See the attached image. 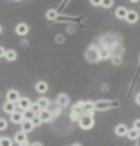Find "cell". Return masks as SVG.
Returning a JSON list of instances; mask_svg holds the SVG:
<instances>
[{
    "label": "cell",
    "instance_id": "obj_1",
    "mask_svg": "<svg viewBox=\"0 0 140 146\" xmlns=\"http://www.w3.org/2000/svg\"><path fill=\"white\" fill-rule=\"evenodd\" d=\"M78 123H79V127L82 128L84 130H88V129H92L93 125H94V117H90V116H87V115H83L80 116V118L78 119Z\"/></svg>",
    "mask_w": 140,
    "mask_h": 146
},
{
    "label": "cell",
    "instance_id": "obj_2",
    "mask_svg": "<svg viewBox=\"0 0 140 146\" xmlns=\"http://www.w3.org/2000/svg\"><path fill=\"white\" fill-rule=\"evenodd\" d=\"M113 107V104H112V101H106V100H104V101H96L94 102V108L95 110H102V111H105V110H108Z\"/></svg>",
    "mask_w": 140,
    "mask_h": 146
},
{
    "label": "cell",
    "instance_id": "obj_3",
    "mask_svg": "<svg viewBox=\"0 0 140 146\" xmlns=\"http://www.w3.org/2000/svg\"><path fill=\"white\" fill-rule=\"evenodd\" d=\"M38 116L40 117L42 122H49L52 118V113L49 111L48 108H44V110H40V112L38 113Z\"/></svg>",
    "mask_w": 140,
    "mask_h": 146
},
{
    "label": "cell",
    "instance_id": "obj_4",
    "mask_svg": "<svg viewBox=\"0 0 140 146\" xmlns=\"http://www.w3.org/2000/svg\"><path fill=\"white\" fill-rule=\"evenodd\" d=\"M20 93L17 90H9L7 94H6V99L7 101H11V102H17L20 99Z\"/></svg>",
    "mask_w": 140,
    "mask_h": 146
},
{
    "label": "cell",
    "instance_id": "obj_5",
    "mask_svg": "<svg viewBox=\"0 0 140 146\" xmlns=\"http://www.w3.org/2000/svg\"><path fill=\"white\" fill-rule=\"evenodd\" d=\"M23 113L22 112H17V111H13L11 113V121L15 123V124H21L23 122Z\"/></svg>",
    "mask_w": 140,
    "mask_h": 146
},
{
    "label": "cell",
    "instance_id": "obj_6",
    "mask_svg": "<svg viewBox=\"0 0 140 146\" xmlns=\"http://www.w3.org/2000/svg\"><path fill=\"white\" fill-rule=\"evenodd\" d=\"M56 102L60 105V106L66 107L67 105H68V102H70L68 95H66V94H60V95L57 96V99H56Z\"/></svg>",
    "mask_w": 140,
    "mask_h": 146
},
{
    "label": "cell",
    "instance_id": "obj_7",
    "mask_svg": "<svg viewBox=\"0 0 140 146\" xmlns=\"http://www.w3.org/2000/svg\"><path fill=\"white\" fill-rule=\"evenodd\" d=\"M21 124H22V131H25V133H29L34 128L32 121H29V119H23V122H22Z\"/></svg>",
    "mask_w": 140,
    "mask_h": 146
},
{
    "label": "cell",
    "instance_id": "obj_8",
    "mask_svg": "<svg viewBox=\"0 0 140 146\" xmlns=\"http://www.w3.org/2000/svg\"><path fill=\"white\" fill-rule=\"evenodd\" d=\"M17 102H19V107H20L21 110H23V111H25V110H27V108H29L31 104H32L28 98H20Z\"/></svg>",
    "mask_w": 140,
    "mask_h": 146
},
{
    "label": "cell",
    "instance_id": "obj_9",
    "mask_svg": "<svg viewBox=\"0 0 140 146\" xmlns=\"http://www.w3.org/2000/svg\"><path fill=\"white\" fill-rule=\"evenodd\" d=\"M28 31H29V28L26 23H19L16 27V33L19 35H26L28 33Z\"/></svg>",
    "mask_w": 140,
    "mask_h": 146
},
{
    "label": "cell",
    "instance_id": "obj_10",
    "mask_svg": "<svg viewBox=\"0 0 140 146\" xmlns=\"http://www.w3.org/2000/svg\"><path fill=\"white\" fill-rule=\"evenodd\" d=\"M127 131H128V128H127V125H125V124H118L116 127V129H115L116 135H118V136L127 135Z\"/></svg>",
    "mask_w": 140,
    "mask_h": 146
},
{
    "label": "cell",
    "instance_id": "obj_11",
    "mask_svg": "<svg viewBox=\"0 0 140 146\" xmlns=\"http://www.w3.org/2000/svg\"><path fill=\"white\" fill-rule=\"evenodd\" d=\"M48 89H49V85H48V83H45V82H38V83L35 84V90L40 94L46 93Z\"/></svg>",
    "mask_w": 140,
    "mask_h": 146
},
{
    "label": "cell",
    "instance_id": "obj_12",
    "mask_svg": "<svg viewBox=\"0 0 140 146\" xmlns=\"http://www.w3.org/2000/svg\"><path fill=\"white\" fill-rule=\"evenodd\" d=\"M138 13L135 11H128L127 12V16H125V20H127L129 23H135L138 21Z\"/></svg>",
    "mask_w": 140,
    "mask_h": 146
},
{
    "label": "cell",
    "instance_id": "obj_13",
    "mask_svg": "<svg viewBox=\"0 0 140 146\" xmlns=\"http://www.w3.org/2000/svg\"><path fill=\"white\" fill-rule=\"evenodd\" d=\"M139 135H140V131L137 130L135 128H132V129H128L127 131V136L130 139V140H137L139 138Z\"/></svg>",
    "mask_w": 140,
    "mask_h": 146
},
{
    "label": "cell",
    "instance_id": "obj_14",
    "mask_svg": "<svg viewBox=\"0 0 140 146\" xmlns=\"http://www.w3.org/2000/svg\"><path fill=\"white\" fill-rule=\"evenodd\" d=\"M4 111H5L6 113H9V115H11L13 111H16L15 102H11V101L5 102V105H4Z\"/></svg>",
    "mask_w": 140,
    "mask_h": 146
},
{
    "label": "cell",
    "instance_id": "obj_15",
    "mask_svg": "<svg viewBox=\"0 0 140 146\" xmlns=\"http://www.w3.org/2000/svg\"><path fill=\"white\" fill-rule=\"evenodd\" d=\"M4 56H5V58L7 61H15L17 58V52L15 51V50H6Z\"/></svg>",
    "mask_w": 140,
    "mask_h": 146
},
{
    "label": "cell",
    "instance_id": "obj_16",
    "mask_svg": "<svg viewBox=\"0 0 140 146\" xmlns=\"http://www.w3.org/2000/svg\"><path fill=\"white\" fill-rule=\"evenodd\" d=\"M127 12H128V10L125 7H118L116 10V16H117V18H119V20H124L125 16H127Z\"/></svg>",
    "mask_w": 140,
    "mask_h": 146
},
{
    "label": "cell",
    "instance_id": "obj_17",
    "mask_svg": "<svg viewBox=\"0 0 140 146\" xmlns=\"http://www.w3.org/2000/svg\"><path fill=\"white\" fill-rule=\"evenodd\" d=\"M25 140H27V135L25 131H19V133L15 134V143L21 144L22 141H25Z\"/></svg>",
    "mask_w": 140,
    "mask_h": 146
},
{
    "label": "cell",
    "instance_id": "obj_18",
    "mask_svg": "<svg viewBox=\"0 0 140 146\" xmlns=\"http://www.w3.org/2000/svg\"><path fill=\"white\" fill-rule=\"evenodd\" d=\"M37 102H38V105L40 106V108H42V110L48 108L49 106H50V101H49V99H46V98H40Z\"/></svg>",
    "mask_w": 140,
    "mask_h": 146
},
{
    "label": "cell",
    "instance_id": "obj_19",
    "mask_svg": "<svg viewBox=\"0 0 140 146\" xmlns=\"http://www.w3.org/2000/svg\"><path fill=\"white\" fill-rule=\"evenodd\" d=\"M111 56V52L108 49H101L100 51H99V58H102V60H105V58H108Z\"/></svg>",
    "mask_w": 140,
    "mask_h": 146
},
{
    "label": "cell",
    "instance_id": "obj_20",
    "mask_svg": "<svg viewBox=\"0 0 140 146\" xmlns=\"http://www.w3.org/2000/svg\"><path fill=\"white\" fill-rule=\"evenodd\" d=\"M29 110H31L32 112H34L35 115H38L42 108H40V106L38 105V102H32V104H31V106H29Z\"/></svg>",
    "mask_w": 140,
    "mask_h": 146
},
{
    "label": "cell",
    "instance_id": "obj_21",
    "mask_svg": "<svg viewBox=\"0 0 140 146\" xmlns=\"http://www.w3.org/2000/svg\"><path fill=\"white\" fill-rule=\"evenodd\" d=\"M80 116H82V113H79V112H77V111H73L72 110L71 111V115H70V118L73 122H78V119L80 118Z\"/></svg>",
    "mask_w": 140,
    "mask_h": 146
},
{
    "label": "cell",
    "instance_id": "obj_22",
    "mask_svg": "<svg viewBox=\"0 0 140 146\" xmlns=\"http://www.w3.org/2000/svg\"><path fill=\"white\" fill-rule=\"evenodd\" d=\"M35 116V113L34 112H32V111H31V110L29 108H27V110H25V113H23V118H25V119H32V118Z\"/></svg>",
    "mask_w": 140,
    "mask_h": 146
},
{
    "label": "cell",
    "instance_id": "obj_23",
    "mask_svg": "<svg viewBox=\"0 0 140 146\" xmlns=\"http://www.w3.org/2000/svg\"><path fill=\"white\" fill-rule=\"evenodd\" d=\"M56 17H57V11L54 10V9H51V10H49L46 12V18L48 20H55Z\"/></svg>",
    "mask_w": 140,
    "mask_h": 146
},
{
    "label": "cell",
    "instance_id": "obj_24",
    "mask_svg": "<svg viewBox=\"0 0 140 146\" xmlns=\"http://www.w3.org/2000/svg\"><path fill=\"white\" fill-rule=\"evenodd\" d=\"M0 146H12V140L10 138H1L0 139Z\"/></svg>",
    "mask_w": 140,
    "mask_h": 146
},
{
    "label": "cell",
    "instance_id": "obj_25",
    "mask_svg": "<svg viewBox=\"0 0 140 146\" xmlns=\"http://www.w3.org/2000/svg\"><path fill=\"white\" fill-rule=\"evenodd\" d=\"M100 5L102 7H105V9H108V7H111L112 5H113V0H101Z\"/></svg>",
    "mask_w": 140,
    "mask_h": 146
},
{
    "label": "cell",
    "instance_id": "obj_26",
    "mask_svg": "<svg viewBox=\"0 0 140 146\" xmlns=\"http://www.w3.org/2000/svg\"><path fill=\"white\" fill-rule=\"evenodd\" d=\"M31 121H32V123H33V125H34V127H39V125L43 123V122H42V119H40V117H39L38 115H35V116H34Z\"/></svg>",
    "mask_w": 140,
    "mask_h": 146
},
{
    "label": "cell",
    "instance_id": "obj_27",
    "mask_svg": "<svg viewBox=\"0 0 140 146\" xmlns=\"http://www.w3.org/2000/svg\"><path fill=\"white\" fill-rule=\"evenodd\" d=\"M7 128V123L4 118H0V130H5Z\"/></svg>",
    "mask_w": 140,
    "mask_h": 146
},
{
    "label": "cell",
    "instance_id": "obj_28",
    "mask_svg": "<svg viewBox=\"0 0 140 146\" xmlns=\"http://www.w3.org/2000/svg\"><path fill=\"white\" fill-rule=\"evenodd\" d=\"M133 128H135L137 130L140 131V119H137V121L134 122V127H133Z\"/></svg>",
    "mask_w": 140,
    "mask_h": 146
},
{
    "label": "cell",
    "instance_id": "obj_29",
    "mask_svg": "<svg viewBox=\"0 0 140 146\" xmlns=\"http://www.w3.org/2000/svg\"><path fill=\"white\" fill-rule=\"evenodd\" d=\"M90 3H92L94 6H99L101 4V0H90Z\"/></svg>",
    "mask_w": 140,
    "mask_h": 146
},
{
    "label": "cell",
    "instance_id": "obj_30",
    "mask_svg": "<svg viewBox=\"0 0 140 146\" xmlns=\"http://www.w3.org/2000/svg\"><path fill=\"white\" fill-rule=\"evenodd\" d=\"M112 62H113L115 65H119L121 58H119V57H112Z\"/></svg>",
    "mask_w": 140,
    "mask_h": 146
},
{
    "label": "cell",
    "instance_id": "obj_31",
    "mask_svg": "<svg viewBox=\"0 0 140 146\" xmlns=\"http://www.w3.org/2000/svg\"><path fill=\"white\" fill-rule=\"evenodd\" d=\"M5 51H6L5 49H4L3 46H0V57H4V55H5Z\"/></svg>",
    "mask_w": 140,
    "mask_h": 146
},
{
    "label": "cell",
    "instance_id": "obj_32",
    "mask_svg": "<svg viewBox=\"0 0 140 146\" xmlns=\"http://www.w3.org/2000/svg\"><path fill=\"white\" fill-rule=\"evenodd\" d=\"M20 146H29V144H28V141H27V140H25V141H22V143L21 144H19Z\"/></svg>",
    "mask_w": 140,
    "mask_h": 146
},
{
    "label": "cell",
    "instance_id": "obj_33",
    "mask_svg": "<svg viewBox=\"0 0 140 146\" xmlns=\"http://www.w3.org/2000/svg\"><path fill=\"white\" fill-rule=\"evenodd\" d=\"M135 101H137L138 105H140V93L137 95V98H135Z\"/></svg>",
    "mask_w": 140,
    "mask_h": 146
},
{
    "label": "cell",
    "instance_id": "obj_34",
    "mask_svg": "<svg viewBox=\"0 0 140 146\" xmlns=\"http://www.w3.org/2000/svg\"><path fill=\"white\" fill-rule=\"evenodd\" d=\"M29 146H43V144H40V143H33L32 145H29Z\"/></svg>",
    "mask_w": 140,
    "mask_h": 146
},
{
    "label": "cell",
    "instance_id": "obj_35",
    "mask_svg": "<svg viewBox=\"0 0 140 146\" xmlns=\"http://www.w3.org/2000/svg\"><path fill=\"white\" fill-rule=\"evenodd\" d=\"M72 146H82V145H80V144H78V143H76V144H73Z\"/></svg>",
    "mask_w": 140,
    "mask_h": 146
},
{
    "label": "cell",
    "instance_id": "obj_36",
    "mask_svg": "<svg viewBox=\"0 0 140 146\" xmlns=\"http://www.w3.org/2000/svg\"><path fill=\"white\" fill-rule=\"evenodd\" d=\"M129 1H132V3H137V1H139V0H129Z\"/></svg>",
    "mask_w": 140,
    "mask_h": 146
},
{
    "label": "cell",
    "instance_id": "obj_37",
    "mask_svg": "<svg viewBox=\"0 0 140 146\" xmlns=\"http://www.w3.org/2000/svg\"><path fill=\"white\" fill-rule=\"evenodd\" d=\"M0 33H1V26H0Z\"/></svg>",
    "mask_w": 140,
    "mask_h": 146
},
{
    "label": "cell",
    "instance_id": "obj_38",
    "mask_svg": "<svg viewBox=\"0 0 140 146\" xmlns=\"http://www.w3.org/2000/svg\"><path fill=\"white\" fill-rule=\"evenodd\" d=\"M0 139H1V138H0Z\"/></svg>",
    "mask_w": 140,
    "mask_h": 146
}]
</instances>
